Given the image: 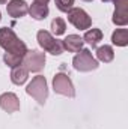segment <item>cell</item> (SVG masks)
<instances>
[{
	"mask_svg": "<svg viewBox=\"0 0 128 129\" xmlns=\"http://www.w3.org/2000/svg\"><path fill=\"white\" fill-rule=\"evenodd\" d=\"M112 42L116 47H127L128 45V30L127 29H116L112 33Z\"/></svg>",
	"mask_w": 128,
	"mask_h": 129,
	"instance_id": "obj_16",
	"label": "cell"
},
{
	"mask_svg": "<svg viewBox=\"0 0 128 129\" xmlns=\"http://www.w3.org/2000/svg\"><path fill=\"white\" fill-rule=\"evenodd\" d=\"M21 64L29 71V72H41L45 66V54L36 50H27V53L23 56Z\"/></svg>",
	"mask_w": 128,
	"mask_h": 129,
	"instance_id": "obj_5",
	"label": "cell"
},
{
	"mask_svg": "<svg viewBox=\"0 0 128 129\" xmlns=\"http://www.w3.org/2000/svg\"><path fill=\"white\" fill-rule=\"evenodd\" d=\"M5 3H8V0H0V5H5Z\"/></svg>",
	"mask_w": 128,
	"mask_h": 129,
	"instance_id": "obj_21",
	"label": "cell"
},
{
	"mask_svg": "<svg viewBox=\"0 0 128 129\" xmlns=\"http://www.w3.org/2000/svg\"><path fill=\"white\" fill-rule=\"evenodd\" d=\"M102 32L99 29H91V30H86L84 36H83V42H88L92 48H96V45L102 41Z\"/></svg>",
	"mask_w": 128,
	"mask_h": 129,
	"instance_id": "obj_14",
	"label": "cell"
},
{
	"mask_svg": "<svg viewBox=\"0 0 128 129\" xmlns=\"http://www.w3.org/2000/svg\"><path fill=\"white\" fill-rule=\"evenodd\" d=\"M0 20H2V14H0Z\"/></svg>",
	"mask_w": 128,
	"mask_h": 129,
	"instance_id": "obj_24",
	"label": "cell"
},
{
	"mask_svg": "<svg viewBox=\"0 0 128 129\" xmlns=\"http://www.w3.org/2000/svg\"><path fill=\"white\" fill-rule=\"evenodd\" d=\"M0 47L6 53H14L18 56H24L27 53V45L9 27L0 29Z\"/></svg>",
	"mask_w": 128,
	"mask_h": 129,
	"instance_id": "obj_1",
	"label": "cell"
},
{
	"mask_svg": "<svg viewBox=\"0 0 128 129\" xmlns=\"http://www.w3.org/2000/svg\"><path fill=\"white\" fill-rule=\"evenodd\" d=\"M48 12L50 11H48L47 5H41V3H36V2H33L30 5V8H29V14L35 20H45Z\"/></svg>",
	"mask_w": 128,
	"mask_h": 129,
	"instance_id": "obj_13",
	"label": "cell"
},
{
	"mask_svg": "<svg viewBox=\"0 0 128 129\" xmlns=\"http://www.w3.org/2000/svg\"><path fill=\"white\" fill-rule=\"evenodd\" d=\"M0 108L6 113H15L20 110V99L15 93L6 92L0 96Z\"/></svg>",
	"mask_w": 128,
	"mask_h": 129,
	"instance_id": "obj_9",
	"label": "cell"
},
{
	"mask_svg": "<svg viewBox=\"0 0 128 129\" xmlns=\"http://www.w3.org/2000/svg\"><path fill=\"white\" fill-rule=\"evenodd\" d=\"M83 2H92V0H83Z\"/></svg>",
	"mask_w": 128,
	"mask_h": 129,
	"instance_id": "obj_23",
	"label": "cell"
},
{
	"mask_svg": "<svg viewBox=\"0 0 128 129\" xmlns=\"http://www.w3.org/2000/svg\"><path fill=\"white\" fill-rule=\"evenodd\" d=\"M101 2H104V3H109V2H116V0H101Z\"/></svg>",
	"mask_w": 128,
	"mask_h": 129,
	"instance_id": "obj_22",
	"label": "cell"
},
{
	"mask_svg": "<svg viewBox=\"0 0 128 129\" xmlns=\"http://www.w3.org/2000/svg\"><path fill=\"white\" fill-rule=\"evenodd\" d=\"M83 38L78 36V35H68L62 41V45H63V50H66L68 53H78L81 48H83Z\"/></svg>",
	"mask_w": 128,
	"mask_h": 129,
	"instance_id": "obj_11",
	"label": "cell"
},
{
	"mask_svg": "<svg viewBox=\"0 0 128 129\" xmlns=\"http://www.w3.org/2000/svg\"><path fill=\"white\" fill-rule=\"evenodd\" d=\"M36 39H38L39 47H41L44 51H47V53H50V54H53V56H60V54L63 53L62 41L56 39L51 33L47 32V30H39L38 35H36Z\"/></svg>",
	"mask_w": 128,
	"mask_h": 129,
	"instance_id": "obj_3",
	"label": "cell"
},
{
	"mask_svg": "<svg viewBox=\"0 0 128 129\" xmlns=\"http://www.w3.org/2000/svg\"><path fill=\"white\" fill-rule=\"evenodd\" d=\"M26 92L29 96H32L35 101H38L39 105H44V102L48 98V87H47V80L42 75L33 77L32 81L27 84Z\"/></svg>",
	"mask_w": 128,
	"mask_h": 129,
	"instance_id": "obj_2",
	"label": "cell"
},
{
	"mask_svg": "<svg viewBox=\"0 0 128 129\" xmlns=\"http://www.w3.org/2000/svg\"><path fill=\"white\" fill-rule=\"evenodd\" d=\"M65 30H66V23H65L63 18H54L51 21V32H53V35L60 36V35L65 33Z\"/></svg>",
	"mask_w": 128,
	"mask_h": 129,
	"instance_id": "obj_18",
	"label": "cell"
},
{
	"mask_svg": "<svg viewBox=\"0 0 128 129\" xmlns=\"http://www.w3.org/2000/svg\"><path fill=\"white\" fill-rule=\"evenodd\" d=\"M35 2H36V3H41V5H47L50 0H35Z\"/></svg>",
	"mask_w": 128,
	"mask_h": 129,
	"instance_id": "obj_20",
	"label": "cell"
},
{
	"mask_svg": "<svg viewBox=\"0 0 128 129\" xmlns=\"http://www.w3.org/2000/svg\"><path fill=\"white\" fill-rule=\"evenodd\" d=\"M72 66L75 71H80V72H91V71H95L96 68L99 66L98 60L92 56V53L86 48H81L72 59Z\"/></svg>",
	"mask_w": 128,
	"mask_h": 129,
	"instance_id": "obj_4",
	"label": "cell"
},
{
	"mask_svg": "<svg viewBox=\"0 0 128 129\" xmlns=\"http://www.w3.org/2000/svg\"><path fill=\"white\" fill-rule=\"evenodd\" d=\"M54 3L60 12H68L74 6V0H54Z\"/></svg>",
	"mask_w": 128,
	"mask_h": 129,
	"instance_id": "obj_19",
	"label": "cell"
},
{
	"mask_svg": "<svg viewBox=\"0 0 128 129\" xmlns=\"http://www.w3.org/2000/svg\"><path fill=\"white\" fill-rule=\"evenodd\" d=\"M53 89L59 95H63V96H68V98L75 96L74 84H72L71 78L63 72H59V74L54 75V78H53Z\"/></svg>",
	"mask_w": 128,
	"mask_h": 129,
	"instance_id": "obj_7",
	"label": "cell"
},
{
	"mask_svg": "<svg viewBox=\"0 0 128 129\" xmlns=\"http://www.w3.org/2000/svg\"><path fill=\"white\" fill-rule=\"evenodd\" d=\"M3 62L8 64L9 68H17V66H20L21 62H23V56L14 54V53H5V56H3Z\"/></svg>",
	"mask_w": 128,
	"mask_h": 129,
	"instance_id": "obj_17",
	"label": "cell"
},
{
	"mask_svg": "<svg viewBox=\"0 0 128 129\" xmlns=\"http://www.w3.org/2000/svg\"><path fill=\"white\" fill-rule=\"evenodd\" d=\"M68 21L78 30H88L92 26V20L88 15L86 11H83L81 8H72L68 12Z\"/></svg>",
	"mask_w": 128,
	"mask_h": 129,
	"instance_id": "obj_6",
	"label": "cell"
},
{
	"mask_svg": "<svg viewBox=\"0 0 128 129\" xmlns=\"http://www.w3.org/2000/svg\"><path fill=\"white\" fill-rule=\"evenodd\" d=\"M27 78H29V71H27L23 64H20V66H17V68H12V71H11V81H12L15 86L24 84V83L27 81Z\"/></svg>",
	"mask_w": 128,
	"mask_h": 129,
	"instance_id": "obj_12",
	"label": "cell"
},
{
	"mask_svg": "<svg viewBox=\"0 0 128 129\" xmlns=\"http://www.w3.org/2000/svg\"><path fill=\"white\" fill-rule=\"evenodd\" d=\"M6 11L8 15L12 18H21L29 12V6L24 0H11L6 5Z\"/></svg>",
	"mask_w": 128,
	"mask_h": 129,
	"instance_id": "obj_10",
	"label": "cell"
},
{
	"mask_svg": "<svg viewBox=\"0 0 128 129\" xmlns=\"http://www.w3.org/2000/svg\"><path fill=\"white\" fill-rule=\"evenodd\" d=\"M113 3L116 5V8H115L112 21L116 26H127L128 24V12H127L128 0H116Z\"/></svg>",
	"mask_w": 128,
	"mask_h": 129,
	"instance_id": "obj_8",
	"label": "cell"
},
{
	"mask_svg": "<svg viewBox=\"0 0 128 129\" xmlns=\"http://www.w3.org/2000/svg\"><path fill=\"white\" fill-rule=\"evenodd\" d=\"M96 59L104 63H110L115 59V51L110 45H102L96 48Z\"/></svg>",
	"mask_w": 128,
	"mask_h": 129,
	"instance_id": "obj_15",
	"label": "cell"
}]
</instances>
